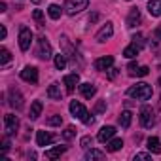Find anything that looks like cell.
I'll list each match as a JSON object with an SVG mask.
<instances>
[{
  "label": "cell",
  "instance_id": "obj_41",
  "mask_svg": "<svg viewBox=\"0 0 161 161\" xmlns=\"http://www.w3.org/2000/svg\"><path fill=\"white\" fill-rule=\"evenodd\" d=\"M6 34H8V31H6V27L2 25V27H0V38L4 40V38H6Z\"/></svg>",
  "mask_w": 161,
  "mask_h": 161
},
{
  "label": "cell",
  "instance_id": "obj_15",
  "mask_svg": "<svg viewBox=\"0 0 161 161\" xmlns=\"http://www.w3.org/2000/svg\"><path fill=\"white\" fill-rule=\"evenodd\" d=\"M36 142H38V146H49L53 142V136L46 131H38L36 133Z\"/></svg>",
  "mask_w": 161,
  "mask_h": 161
},
{
  "label": "cell",
  "instance_id": "obj_39",
  "mask_svg": "<svg viewBox=\"0 0 161 161\" xmlns=\"http://www.w3.org/2000/svg\"><path fill=\"white\" fill-rule=\"evenodd\" d=\"M153 38H155V40H161V25L153 31Z\"/></svg>",
  "mask_w": 161,
  "mask_h": 161
},
{
  "label": "cell",
  "instance_id": "obj_37",
  "mask_svg": "<svg viewBox=\"0 0 161 161\" xmlns=\"http://www.w3.org/2000/svg\"><path fill=\"white\" fill-rule=\"evenodd\" d=\"M8 148H10V140H8V138H4V140H2V153H6V152H8Z\"/></svg>",
  "mask_w": 161,
  "mask_h": 161
},
{
  "label": "cell",
  "instance_id": "obj_36",
  "mask_svg": "<svg viewBox=\"0 0 161 161\" xmlns=\"http://www.w3.org/2000/svg\"><path fill=\"white\" fill-rule=\"evenodd\" d=\"M104 110H106V104H104V101H101V103L95 106V112L99 114V112H104Z\"/></svg>",
  "mask_w": 161,
  "mask_h": 161
},
{
  "label": "cell",
  "instance_id": "obj_7",
  "mask_svg": "<svg viewBox=\"0 0 161 161\" xmlns=\"http://www.w3.org/2000/svg\"><path fill=\"white\" fill-rule=\"evenodd\" d=\"M38 57L44 59V61H47V59L53 57V53H51V46H49V42H47L44 36L38 40Z\"/></svg>",
  "mask_w": 161,
  "mask_h": 161
},
{
  "label": "cell",
  "instance_id": "obj_44",
  "mask_svg": "<svg viewBox=\"0 0 161 161\" xmlns=\"http://www.w3.org/2000/svg\"><path fill=\"white\" fill-rule=\"evenodd\" d=\"M159 86H161V78H159Z\"/></svg>",
  "mask_w": 161,
  "mask_h": 161
},
{
  "label": "cell",
  "instance_id": "obj_9",
  "mask_svg": "<svg viewBox=\"0 0 161 161\" xmlns=\"http://www.w3.org/2000/svg\"><path fill=\"white\" fill-rule=\"evenodd\" d=\"M21 78L25 82H31V84H36L38 82V68L36 66H25L21 70Z\"/></svg>",
  "mask_w": 161,
  "mask_h": 161
},
{
  "label": "cell",
  "instance_id": "obj_24",
  "mask_svg": "<svg viewBox=\"0 0 161 161\" xmlns=\"http://www.w3.org/2000/svg\"><path fill=\"white\" fill-rule=\"evenodd\" d=\"M121 146H123L121 138H110L108 144H106V150L108 152H118V150H121Z\"/></svg>",
  "mask_w": 161,
  "mask_h": 161
},
{
  "label": "cell",
  "instance_id": "obj_31",
  "mask_svg": "<svg viewBox=\"0 0 161 161\" xmlns=\"http://www.w3.org/2000/svg\"><path fill=\"white\" fill-rule=\"evenodd\" d=\"M61 123H63V118H61V116H51V118L47 119V125H51V127L61 125Z\"/></svg>",
  "mask_w": 161,
  "mask_h": 161
},
{
  "label": "cell",
  "instance_id": "obj_34",
  "mask_svg": "<svg viewBox=\"0 0 161 161\" xmlns=\"http://www.w3.org/2000/svg\"><path fill=\"white\" fill-rule=\"evenodd\" d=\"M150 74V68L148 66H138V70L135 72V76H148Z\"/></svg>",
  "mask_w": 161,
  "mask_h": 161
},
{
  "label": "cell",
  "instance_id": "obj_13",
  "mask_svg": "<svg viewBox=\"0 0 161 161\" xmlns=\"http://www.w3.org/2000/svg\"><path fill=\"white\" fill-rule=\"evenodd\" d=\"M78 82H80V76H78L76 72H74V74H68V76H64V86H66V91H68V93H72V91L76 89Z\"/></svg>",
  "mask_w": 161,
  "mask_h": 161
},
{
  "label": "cell",
  "instance_id": "obj_17",
  "mask_svg": "<svg viewBox=\"0 0 161 161\" xmlns=\"http://www.w3.org/2000/svg\"><path fill=\"white\" fill-rule=\"evenodd\" d=\"M148 12H150V15L159 17L161 15V0H150L148 2Z\"/></svg>",
  "mask_w": 161,
  "mask_h": 161
},
{
  "label": "cell",
  "instance_id": "obj_22",
  "mask_svg": "<svg viewBox=\"0 0 161 161\" xmlns=\"http://www.w3.org/2000/svg\"><path fill=\"white\" fill-rule=\"evenodd\" d=\"M148 150H150L152 153H161V142H159V138L150 136V138H148Z\"/></svg>",
  "mask_w": 161,
  "mask_h": 161
},
{
  "label": "cell",
  "instance_id": "obj_1",
  "mask_svg": "<svg viewBox=\"0 0 161 161\" xmlns=\"http://www.w3.org/2000/svg\"><path fill=\"white\" fill-rule=\"evenodd\" d=\"M127 95L133 97V99H136V101H148V99L152 97V86L140 82V84H136V86H131V87L127 89Z\"/></svg>",
  "mask_w": 161,
  "mask_h": 161
},
{
  "label": "cell",
  "instance_id": "obj_19",
  "mask_svg": "<svg viewBox=\"0 0 161 161\" xmlns=\"http://www.w3.org/2000/svg\"><path fill=\"white\" fill-rule=\"evenodd\" d=\"M64 146H55V148H51V150H46V157L47 159H57V157H61L63 153H64Z\"/></svg>",
  "mask_w": 161,
  "mask_h": 161
},
{
  "label": "cell",
  "instance_id": "obj_35",
  "mask_svg": "<svg viewBox=\"0 0 161 161\" xmlns=\"http://www.w3.org/2000/svg\"><path fill=\"white\" fill-rule=\"evenodd\" d=\"M127 70H129V74H131V76H135V72L138 70V64H136V63H129Z\"/></svg>",
  "mask_w": 161,
  "mask_h": 161
},
{
  "label": "cell",
  "instance_id": "obj_28",
  "mask_svg": "<svg viewBox=\"0 0 161 161\" xmlns=\"http://www.w3.org/2000/svg\"><path fill=\"white\" fill-rule=\"evenodd\" d=\"M64 66H66V59H64V55H61V53L55 55V68H57V70H63Z\"/></svg>",
  "mask_w": 161,
  "mask_h": 161
},
{
  "label": "cell",
  "instance_id": "obj_26",
  "mask_svg": "<svg viewBox=\"0 0 161 161\" xmlns=\"http://www.w3.org/2000/svg\"><path fill=\"white\" fill-rule=\"evenodd\" d=\"M10 59H12V53L6 47H2V49H0V63H2V66H6L10 63Z\"/></svg>",
  "mask_w": 161,
  "mask_h": 161
},
{
  "label": "cell",
  "instance_id": "obj_16",
  "mask_svg": "<svg viewBox=\"0 0 161 161\" xmlns=\"http://www.w3.org/2000/svg\"><path fill=\"white\" fill-rule=\"evenodd\" d=\"M47 97L53 99V101H61L63 99V93H61V86L59 84H51L47 87Z\"/></svg>",
  "mask_w": 161,
  "mask_h": 161
},
{
  "label": "cell",
  "instance_id": "obj_5",
  "mask_svg": "<svg viewBox=\"0 0 161 161\" xmlns=\"http://www.w3.org/2000/svg\"><path fill=\"white\" fill-rule=\"evenodd\" d=\"M31 44H32V31L23 27L19 31V47H21V51H29Z\"/></svg>",
  "mask_w": 161,
  "mask_h": 161
},
{
  "label": "cell",
  "instance_id": "obj_23",
  "mask_svg": "<svg viewBox=\"0 0 161 161\" xmlns=\"http://www.w3.org/2000/svg\"><path fill=\"white\" fill-rule=\"evenodd\" d=\"M140 53V47L136 46V44H131V46H127L125 49H123V55L127 57V59H133V57H136Z\"/></svg>",
  "mask_w": 161,
  "mask_h": 161
},
{
  "label": "cell",
  "instance_id": "obj_30",
  "mask_svg": "<svg viewBox=\"0 0 161 161\" xmlns=\"http://www.w3.org/2000/svg\"><path fill=\"white\" fill-rule=\"evenodd\" d=\"M80 146L86 148V150H89V148L93 146V138H91V136H84L82 140H80Z\"/></svg>",
  "mask_w": 161,
  "mask_h": 161
},
{
  "label": "cell",
  "instance_id": "obj_21",
  "mask_svg": "<svg viewBox=\"0 0 161 161\" xmlns=\"http://www.w3.org/2000/svg\"><path fill=\"white\" fill-rule=\"evenodd\" d=\"M131 119H133V114H131L129 110H125V112H121V116L118 118V123H119L123 129H127V127L131 125Z\"/></svg>",
  "mask_w": 161,
  "mask_h": 161
},
{
  "label": "cell",
  "instance_id": "obj_4",
  "mask_svg": "<svg viewBox=\"0 0 161 161\" xmlns=\"http://www.w3.org/2000/svg\"><path fill=\"white\" fill-rule=\"evenodd\" d=\"M138 118H140V125H142L144 129H152L153 123H155V114H153L152 106H142Z\"/></svg>",
  "mask_w": 161,
  "mask_h": 161
},
{
  "label": "cell",
  "instance_id": "obj_2",
  "mask_svg": "<svg viewBox=\"0 0 161 161\" xmlns=\"http://www.w3.org/2000/svg\"><path fill=\"white\" fill-rule=\"evenodd\" d=\"M70 114H72L74 118H78L80 121H84L86 125H91V123H93V118L89 116L87 108H86L82 103H78V101H72V103H70Z\"/></svg>",
  "mask_w": 161,
  "mask_h": 161
},
{
  "label": "cell",
  "instance_id": "obj_42",
  "mask_svg": "<svg viewBox=\"0 0 161 161\" xmlns=\"http://www.w3.org/2000/svg\"><path fill=\"white\" fill-rule=\"evenodd\" d=\"M97 19H99V14H93V15H91V17H89V23H95V21H97Z\"/></svg>",
  "mask_w": 161,
  "mask_h": 161
},
{
  "label": "cell",
  "instance_id": "obj_32",
  "mask_svg": "<svg viewBox=\"0 0 161 161\" xmlns=\"http://www.w3.org/2000/svg\"><path fill=\"white\" fill-rule=\"evenodd\" d=\"M133 40H135L133 44H136V46H138L140 49L144 47V38H142V34H135V36H133Z\"/></svg>",
  "mask_w": 161,
  "mask_h": 161
},
{
  "label": "cell",
  "instance_id": "obj_25",
  "mask_svg": "<svg viewBox=\"0 0 161 161\" xmlns=\"http://www.w3.org/2000/svg\"><path fill=\"white\" fill-rule=\"evenodd\" d=\"M91 159H104V152H101V150H89L87 153H86V161H91Z\"/></svg>",
  "mask_w": 161,
  "mask_h": 161
},
{
  "label": "cell",
  "instance_id": "obj_38",
  "mask_svg": "<svg viewBox=\"0 0 161 161\" xmlns=\"http://www.w3.org/2000/svg\"><path fill=\"white\" fill-rule=\"evenodd\" d=\"M135 159H142V161H146V159H152V155H150V153H136Z\"/></svg>",
  "mask_w": 161,
  "mask_h": 161
},
{
  "label": "cell",
  "instance_id": "obj_40",
  "mask_svg": "<svg viewBox=\"0 0 161 161\" xmlns=\"http://www.w3.org/2000/svg\"><path fill=\"white\" fill-rule=\"evenodd\" d=\"M116 76H118V68H110V72H108V78H110V80H114Z\"/></svg>",
  "mask_w": 161,
  "mask_h": 161
},
{
  "label": "cell",
  "instance_id": "obj_3",
  "mask_svg": "<svg viewBox=\"0 0 161 161\" xmlns=\"http://www.w3.org/2000/svg\"><path fill=\"white\" fill-rule=\"evenodd\" d=\"M87 4H89V0H66L64 2V12L68 15H76L82 10H86Z\"/></svg>",
  "mask_w": 161,
  "mask_h": 161
},
{
  "label": "cell",
  "instance_id": "obj_29",
  "mask_svg": "<svg viewBox=\"0 0 161 161\" xmlns=\"http://www.w3.org/2000/svg\"><path fill=\"white\" fill-rule=\"evenodd\" d=\"M74 135H76V129H74V127H66V129L63 131V138H64V140L74 138Z\"/></svg>",
  "mask_w": 161,
  "mask_h": 161
},
{
  "label": "cell",
  "instance_id": "obj_12",
  "mask_svg": "<svg viewBox=\"0 0 161 161\" xmlns=\"http://www.w3.org/2000/svg\"><path fill=\"white\" fill-rule=\"evenodd\" d=\"M114 135H116V127H112V125H106V127H103V129L99 131L97 138H99V142H108V140H110Z\"/></svg>",
  "mask_w": 161,
  "mask_h": 161
},
{
  "label": "cell",
  "instance_id": "obj_8",
  "mask_svg": "<svg viewBox=\"0 0 161 161\" xmlns=\"http://www.w3.org/2000/svg\"><path fill=\"white\" fill-rule=\"evenodd\" d=\"M4 123H6V133H8V135L17 133V129H19V119H17V116L6 114V116H4Z\"/></svg>",
  "mask_w": 161,
  "mask_h": 161
},
{
  "label": "cell",
  "instance_id": "obj_33",
  "mask_svg": "<svg viewBox=\"0 0 161 161\" xmlns=\"http://www.w3.org/2000/svg\"><path fill=\"white\" fill-rule=\"evenodd\" d=\"M32 17L42 25V21H44V14H42V10H34V12H32Z\"/></svg>",
  "mask_w": 161,
  "mask_h": 161
},
{
  "label": "cell",
  "instance_id": "obj_6",
  "mask_svg": "<svg viewBox=\"0 0 161 161\" xmlns=\"http://www.w3.org/2000/svg\"><path fill=\"white\" fill-rule=\"evenodd\" d=\"M8 103H10L12 108L21 110V108H23V95H21V91L15 89V87H12V89L8 91Z\"/></svg>",
  "mask_w": 161,
  "mask_h": 161
},
{
  "label": "cell",
  "instance_id": "obj_11",
  "mask_svg": "<svg viewBox=\"0 0 161 161\" xmlns=\"http://www.w3.org/2000/svg\"><path fill=\"white\" fill-rule=\"evenodd\" d=\"M114 64V57L112 55H106V57H101L95 61V68L97 70H110Z\"/></svg>",
  "mask_w": 161,
  "mask_h": 161
},
{
  "label": "cell",
  "instance_id": "obj_14",
  "mask_svg": "<svg viewBox=\"0 0 161 161\" xmlns=\"http://www.w3.org/2000/svg\"><path fill=\"white\" fill-rule=\"evenodd\" d=\"M138 23H140V12H138L136 8H133V10L129 12V15H127V27L133 29V27H136Z\"/></svg>",
  "mask_w": 161,
  "mask_h": 161
},
{
  "label": "cell",
  "instance_id": "obj_10",
  "mask_svg": "<svg viewBox=\"0 0 161 161\" xmlns=\"http://www.w3.org/2000/svg\"><path fill=\"white\" fill-rule=\"evenodd\" d=\"M112 34H114V27H112V23H106L99 32H97V42H106V40H110L112 38Z\"/></svg>",
  "mask_w": 161,
  "mask_h": 161
},
{
  "label": "cell",
  "instance_id": "obj_27",
  "mask_svg": "<svg viewBox=\"0 0 161 161\" xmlns=\"http://www.w3.org/2000/svg\"><path fill=\"white\" fill-rule=\"evenodd\" d=\"M47 14H49L51 19H59V17H61V8H59L57 4H51V6L47 8Z\"/></svg>",
  "mask_w": 161,
  "mask_h": 161
},
{
  "label": "cell",
  "instance_id": "obj_18",
  "mask_svg": "<svg viewBox=\"0 0 161 161\" xmlns=\"http://www.w3.org/2000/svg\"><path fill=\"white\" fill-rule=\"evenodd\" d=\"M80 93H82L86 99H91V97L97 93V89H95L93 84H82V86H80Z\"/></svg>",
  "mask_w": 161,
  "mask_h": 161
},
{
  "label": "cell",
  "instance_id": "obj_43",
  "mask_svg": "<svg viewBox=\"0 0 161 161\" xmlns=\"http://www.w3.org/2000/svg\"><path fill=\"white\" fill-rule=\"evenodd\" d=\"M32 2H36V4H38V2H40V0H32Z\"/></svg>",
  "mask_w": 161,
  "mask_h": 161
},
{
  "label": "cell",
  "instance_id": "obj_20",
  "mask_svg": "<svg viewBox=\"0 0 161 161\" xmlns=\"http://www.w3.org/2000/svg\"><path fill=\"white\" fill-rule=\"evenodd\" d=\"M42 108H44L42 103H40V101H34L32 106H31V114H29V118H31V119H38L40 114H42Z\"/></svg>",
  "mask_w": 161,
  "mask_h": 161
}]
</instances>
